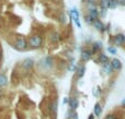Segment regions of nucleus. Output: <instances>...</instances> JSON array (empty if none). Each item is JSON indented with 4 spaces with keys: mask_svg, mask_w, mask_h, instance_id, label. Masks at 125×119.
<instances>
[{
    "mask_svg": "<svg viewBox=\"0 0 125 119\" xmlns=\"http://www.w3.org/2000/svg\"><path fill=\"white\" fill-rule=\"evenodd\" d=\"M42 44H43V38H42L41 35H33L29 39V45L32 48H40Z\"/></svg>",
    "mask_w": 125,
    "mask_h": 119,
    "instance_id": "1",
    "label": "nucleus"
},
{
    "mask_svg": "<svg viewBox=\"0 0 125 119\" xmlns=\"http://www.w3.org/2000/svg\"><path fill=\"white\" fill-rule=\"evenodd\" d=\"M92 24H93V26H94L98 31H100V32H103L104 28H105V27H104V24L101 22V20H95Z\"/></svg>",
    "mask_w": 125,
    "mask_h": 119,
    "instance_id": "8",
    "label": "nucleus"
},
{
    "mask_svg": "<svg viewBox=\"0 0 125 119\" xmlns=\"http://www.w3.org/2000/svg\"><path fill=\"white\" fill-rule=\"evenodd\" d=\"M88 119H94V116H93L92 114H91V115H90V116H89V117H88Z\"/></svg>",
    "mask_w": 125,
    "mask_h": 119,
    "instance_id": "28",
    "label": "nucleus"
},
{
    "mask_svg": "<svg viewBox=\"0 0 125 119\" xmlns=\"http://www.w3.org/2000/svg\"><path fill=\"white\" fill-rule=\"evenodd\" d=\"M101 113H102L101 105H100V103H97V104L94 105V115L97 116V117H100V116H101Z\"/></svg>",
    "mask_w": 125,
    "mask_h": 119,
    "instance_id": "14",
    "label": "nucleus"
},
{
    "mask_svg": "<svg viewBox=\"0 0 125 119\" xmlns=\"http://www.w3.org/2000/svg\"><path fill=\"white\" fill-rule=\"evenodd\" d=\"M8 81H7V78L3 76V74H0V86H6Z\"/></svg>",
    "mask_w": 125,
    "mask_h": 119,
    "instance_id": "17",
    "label": "nucleus"
},
{
    "mask_svg": "<svg viewBox=\"0 0 125 119\" xmlns=\"http://www.w3.org/2000/svg\"><path fill=\"white\" fill-rule=\"evenodd\" d=\"M101 8L102 9H108V0H101Z\"/></svg>",
    "mask_w": 125,
    "mask_h": 119,
    "instance_id": "21",
    "label": "nucleus"
},
{
    "mask_svg": "<svg viewBox=\"0 0 125 119\" xmlns=\"http://www.w3.org/2000/svg\"><path fill=\"white\" fill-rule=\"evenodd\" d=\"M110 63H111V66H112L113 70H120V69L122 68V63H121V61H120L117 58L112 59Z\"/></svg>",
    "mask_w": 125,
    "mask_h": 119,
    "instance_id": "6",
    "label": "nucleus"
},
{
    "mask_svg": "<svg viewBox=\"0 0 125 119\" xmlns=\"http://www.w3.org/2000/svg\"><path fill=\"white\" fill-rule=\"evenodd\" d=\"M101 47H102V45L100 43H94V44H93V46H92V51H91V52L93 54V52H95L98 49H100Z\"/></svg>",
    "mask_w": 125,
    "mask_h": 119,
    "instance_id": "19",
    "label": "nucleus"
},
{
    "mask_svg": "<svg viewBox=\"0 0 125 119\" xmlns=\"http://www.w3.org/2000/svg\"><path fill=\"white\" fill-rule=\"evenodd\" d=\"M119 0H108V8L109 9H115L119 6Z\"/></svg>",
    "mask_w": 125,
    "mask_h": 119,
    "instance_id": "12",
    "label": "nucleus"
},
{
    "mask_svg": "<svg viewBox=\"0 0 125 119\" xmlns=\"http://www.w3.org/2000/svg\"><path fill=\"white\" fill-rule=\"evenodd\" d=\"M119 3L120 4H124L125 6V0H119Z\"/></svg>",
    "mask_w": 125,
    "mask_h": 119,
    "instance_id": "27",
    "label": "nucleus"
},
{
    "mask_svg": "<svg viewBox=\"0 0 125 119\" xmlns=\"http://www.w3.org/2000/svg\"><path fill=\"white\" fill-rule=\"evenodd\" d=\"M88 14L90 15L93 20H98V17H99V11H98L97 9H92V10H89Z\"/></svg>",
    "mask_w": 125,
    "mask_h": 119,
    "instance_id": "13",
    "label": "nucleus"
},
{
    "mask_svg": "<svg viewBox=\"0 0 125 119\" xmlns=\"http://www.w3.org/2000/svg\"><path fill=\"white\" fill-rule=\"evenodd\" d=\"M69 106H70L71 110H76V108L78 107V104H79V101H78L77 97H71L69 98Z\"/></svg>",
    "mask_w": 125,
    "mask_h": 119,
    "instance_id": "5",
    "label": "nucleus"
},
{
    "mask_svg": "<svg viewBox=\"0 0 125 119\" xmlns=\"http://www.w3.org/2000/svg\"><path fill=\"white\" fill-rule=\"evenodd\" d=\"M114 43H115V45H119V46L123 45L125 43V36L122 34H119V35H116V36H114Z\"/></svg>",
    "mask_w": 125,
    "mask_h": 119,
    "instance_id": "7",
    "label": "nucleus"
},
{
    "mask_svg": "<svg viewBox=\"0 0 125 119\" xmlns=\"http://www.w3.org/2000/svg\"><path fill=\"white\" fill-rule=\"evenodd\" d=\"M84 71H86V68H84V66H80L79 68H78V70H77V76L78 78H82L83 76V74H84Z\"/></svg>",
    "mask_w": 125,
    "mask_h": 119,
    "instance_id": "15",
    "label": "nucleus"
},
{
    "mask_svg": "<svg viewBox=\"0 0 125 119\" xmlns=\"http://www.w3.org/2000/svg\"><path fill=\"white\" fill-rule=\"evenodd\" d=\"M103 71L105 72L106 74H111V73H113V68H112V66H111L110 61L103 65Z\"/></svg>",
    "mask_w": 125,
    "mask_h": 119,
    "instance_id": "10",
    "label": "nucleus"
},
{
    "mask_svg": "<svg viewBox=\"0 0 125 119\" xmlns=\"http://www.w3.org/2000/svg\"><path fill=\"white\" fill-rule=\"evenodd\" d=\"M108 51L110 52V54H112V55H116V49H115L114 47H112V46L108 47Z\"/></svg>",
    "mask_w": 125,
    "mask_h": 119,
    "instance_id": "23",
    "label": "nucleus"
},
{
    "mask_svg": "<svg viewBox=\"0 0 125 119\" xmlns=\"http://www.w3.org/2000/svg\"><path fill=\"white\" fill-rule=\"evenodd\" d=\"M94 21H95V20H93L92 17H91L89 14H87V15H86V22H87V23H89V24H92Z\"/></svg>",
    "mask_w": 125,
    "mask_h": 119,
    "instance_id": "20",
    "label": "nucleus"
},
{
    "mask_svg": "<svg viewBox=\"0 0 125 119\" xmlns=\"http://www.w3.org/2000/svg\"><path fill=\"white\" fill-rule=\"evenodd\" d=\"M50 39H51L52 43H57V42H59V39H61V35H59L57 32H54V33L51 34Z\"/></svg>",
    "mask_w": 125,
    "mask_h": 119,
    "instance_id": "11",
    "label": "nucleus"
},
{
    "mask_svg": "<svg viewBox=\"0 0 125 119\" xmlns=\"http://www.w3.org/2000/svg\"><path fill=\"white\" fill-rule=\"evenodd\" d=\"M104 119H116V117H115L113 114H109V115L105 116V118H104Z\"/></svg>",
    "mask_w": 125,
    "mask_h": 119,
    "instance_id": "24",
    "label": "nucleus"
},
{
    "mask_svg": "<svg viewBox=\"0 0 125 119\" xmlns=\"http://www.w3.org/2000/svg\"><path fill=\"white\" fill-rule=\"evenodd\" d=\"M33 65H34V61H33L32 59H25V60L22 62L23 68H24V69H26V70H30L31 68L33 67Z\"/></svg>",
    "mask_w": 125,
    "mask_h": 119,
    "instance_id": "9",
    "label": "nucleus"
},
{
    "mask_svg": "<svg viewBox=\"0 0 125 119\" xmlns=\"http://www.w3.org/2000/svg\"><path fill=\"white\" fill-rule=\"evenodd\" d=\"M62 103H64L65 105L68 104V103H69V97H65V98H64V101H62Z\"/></svg>",
    "mask_w": 125,
    "mask_h": 119,
    "instance_id": "25",
    "label": "nucleus"
},
{
    "mask_svg": "<svg viewBox=\"0 0 125 119\" xmlns=\"http://www.w3.org/2000/svg\"><path fill=\"white\" fill-rule=\"evenodd\" d=\"M99 61H100V63H102V65H104V63L109 62L108 56H106V55H104V54L99 55Z\"/></svg>",
    "mask_w": 125,
    "mask_h": 119,
    "instance_id": "16",
    "label": "nucleus"
},
{
    "mask_svg": "<svg viewBox=\"0 0 125 119\" xmlns=\"http://www.w3.org/2000/svg\"><path fill=\"white\" fill-rule=\"evenodd\" d=\"M70 14H71L73 20L75 21L76 25H77L78 27H81V24H80V22H79V13H78V11L76 10V9H71V10H70Z\"/></svg>",
    "mask_w": 125,
    "mask_h": 119,
    "instance_id": "3",
    "label": "nucleus"
},
{
    "mask_svg": "<svg viewBox=\"0 0 125 119\" xmlns=\"http://www.w3.org/2000/svg\"><path fill=\"white\" fill-rule=\"evenodd\" d=\"M14 46L17 49L19 50H25L28 48V42L24 37H18L15 39V43H14Z\"/></svg>",
    "mask_w": 125,
    "mask_h": 119,
    "instance_id": "2",
    "label": "nucleus"
},
{
    "mask_svg": "<svg viewBox=\"0 0 125 119\" xmlns=\"http://www.w3.org/2000/svg\"><path fill=\"white\" fill-rule=\"evenodd\" d=\"M99 14H101L102 17H104V15L106 14V12H105V9H102V10H101V12H100Z\"/></svg>",
    "mask_w": 125,
    "mask_h": 119,
    "instance_id": "26",
    "label": "nucleus"
},
{
    "mask_svg": "<svg viewBox=\"0 0 125 119\" xmlns=\"http://www.w3.org/2000/svg\"><path fill=\"white\" fill-rule=\"evenodd\" d=\"M45 63H46V67H52L53 66V58L51 56H47L45 58Z\"/></svg>",
    "mask_w": 125,
    "mask_h": 119,
    "instance_id": "18",
    "label": "nucleus"
},
{
    "mask_svg": "<svg viewBox=\"0 0 125 119\" xmlns=\"http://www.w3.org/2000/svg\"><path fill=\"white\" fill-rule=\"evenodd\" d=\"M51 110H52L53 113H55V111L57 110V103L56 102L52 103V105H51Z\"/></svg>",
    "mask_w": 125,
    "mask_h": 119,
    "instance_id": "22",
    "label": "nucleus"
},
{
    "mask_svg": "<svg viewBox=\"0 0 125 119\" xmlns=\"http://www.w3.org/2000/svg\"><path fill=\"white\" fill-rule=\"evenodd\" d=\"M91 56H92V52H91V50H88V49H83L81 52V60L82 61H89L91 58Z\"/></svg>",
    "mask_w": 125,
    "mask_h": 119,
    "instance_id": "4",
    "label": "nucleus"
},
{
    "mask_svg": "<svg viewBox=\"0 0 125 119\" xmlns=\"http://www.w3.org/2000/svg\"><path fill=\"white\" fill-rule=\"evenodd\" d=\"M122 105H123V106H125V98L123 101H122Z\"/></svg>",
    "mask_w": 125,
    "mask_h": 119,
    "instance_id": "29",
    "label": "nucleus"
}]
</instances>
